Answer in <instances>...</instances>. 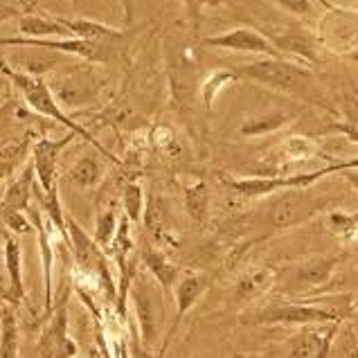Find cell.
Masks as SVG:
<instances>
[{"label": "cell", "instance_id": "6da1fadb", "mask_svg": "<svg viewBox=\"0 0 358 358\" xmlns=\"http://www.w3.org/2000/svg\"><path fill=\"white\" fill-rule=\"evenodd\" d=\"M356 309V300L350 295H336V298H311L300 302H273L262 309L243 315V322L264 324V327H304L345 320Z\"/></svg>", "mask_w": 358, "mask_h": 358}, {"label": "cell", "instance_id": "7a4b0ae2", "mask_svg": "<svg viewBox=\"0 0 358 358\" xmlns=\"http://www.w3.org/2000/svg\"><path fill=\"white\" fill-rule=\"evenodd\" d=\"M234 73L239 75V79L255 81V84L273 88L278 93L318 101V97H315L318 95V86H315L311 70L284 57H266L252 61V64L234 68Z\"/></svg>", "mask_w": 358, "mask_h": 358}, {"label": "cell", "instance_id": "3957f363", "mask_svg": "<svg viewBox=\"0 0 358 358\" xmlns=\"http://www.w3.org/2000/svg\"><path fill=\"white\" fill-rule=\"evenodd\" d=\"M5 75H7L9 81H12L14 88L20 93V97L25 99V104L32 108L34 113L52 120V122H57V124H64L68 131H75L81 140H86L88 145H93L101 153V156H106L110 162H117V158L113 156V153H110L104 145H99L97 138H93L84 127L77 124V122L70 115H66V108L59 104V99L55 97L52 88H50V84L43 77L27 75V73H23V70L12 68L7 64V59H5Z\"/></svg>", "mask_w": 358, "mask_h": 358}, {"label": "cell", "instance_id": "277c9868", "mask_svg": "<svg viewBox=\"0 0 358 358\" xmlns=\"http://www.w3.org/2000/svg\"><path fill=\"white\" fill-rule=\"evenodd\" d=\"M165 295L167 291L147 268L136 273L129 289V302L138 324L140 343L147 354H156V345L165 329Z\"/></svg>", "mask_w": 358, "mask_h": 358}, {"label": "cell", "instance_id": "5b68a950", "mask_svg": "<svg viewBox=\"0 0 358 358\" xmlns=\"http://www.w3.org/2000/svg\"><path fill=\"white\" fill-rule=\"evenodd\" d=\"M45 48L55 50L66 57H77L90 61V64H104L113 59L115 45L113 43H95V41L68 36V38H36V36H0V48Z\"/></svg>", "mask_w": 358, "mask_h": 358}, {"label": "cell", "instance_id": "8992f818", "mask_svg": "<svg viewBox=\"0 0 358 358\" xmlns=\"http://www.w3.org/2000/svg\"><path fill=\"white\" fill-rule=\"evenodd\" d=\"M309 187H289L282 189L280 196L271 206V223L275 228H293L313 219L324 208V201L306 194Z\"/></svg>", "mask_w": 358, "mask_h": 358}, {"label": "cell", "instance_id": "52a82bcc", "mask_svg": "<svg viewBox=\"0 0 358 358\" xmlns=\"http://www.w3.org/2000/svg\"><path fill=\"white\" fill-rule=\"evenodd\" d=\"M329 12L320 18L318 41L334 52H354L358 48V14L352 9L327 5Z\"/></svg>", "mask_w": 358, "mask_h": 358}, {"label": "cell", "instance_id": "ba28073f", "mask_svg": "<svg viewBox=\"0 0 358 358\" xmlns=\"http://www.w3.org/2000/svg\"><path fill=\"white\" fill-rule=\"evenodd\" d=\"M38 354L45 358H70L79 356L77 343L68 334V298L64 295L59 304H55L52 313L38 338Z\"/></svg>", "mask_w": 358, "mask_h": 358}, {"label": "cell", "instance_id": "9c48e42d", "mask_svg": "<svg viewBox=\"0 0 358 358\" xmlns=\"http://www.w3.org/2000/svg\"><path fill=\"white\" fill-rule=\"evenodd\" d=\"M29 219L34 223L36 230V241H38V252H41V266H43V286H45V315L52 313L55 309V241L52 232L57 230L52 226V221L45 217V212L41 210L38 203H32L27 208Z\"/></svg>", "mask_w": 358, "mask_h": 358}, {"label": "cell", "instance_id": "30bf717a", "mask_svg": "<svg viewBox=\"0 0 358 358\" xmlns=\"http://www.w3.org/2000/svg\"><path fill=\"white\" fill-rule=\"evenodd\" d=\"M203 45L217 48V50H230V52L284 57L268 36L257 32V29H252V27H234V29H230V32L208 36V38H203Z\"/></svg>", "mask_w": 358, "mask_h": 358}, {"label": "cell", "instance_id": "8fae6325", "mask_svg": "<svg viewBox=\"0 0 358 358\" xmlns=\"http://www.w3.org/2000/svg\"><path fill=\"white\" fill-rule=\"evenodd\" d=\"M50 88H52L55 97L59 99L61 106L75 108V106H84L88 101H93L97 95V84L93 75L88 70H61L52 77V81H48Z\"/></svg>", "mask_w": 358, "mask_h": 358}, {"label": "cell", "instance_id": "7c38bea8", "mask_svg": "<svg viewBox=\"0 0 358 358\" xmlns=\"http://www.w3.org/2000/svg\"><path fill=\"white\" fill-rule=\"evenodd\" d=\"M210 286V280L206 278L203 273H185L180 275L176 286H173V300H176V315H173V320L169 324V329L165 334V338H162V347L158 350V354H165L167 347L171 343V338L176 336L178 327L182 322V318L194 309V304L201 300V295L208 291Z\"/></svg>", "mask_w": 358, "mask_h": 358}, {"label": "cell", "instance_id": "4fadbf2b", "mask_svg": "<svg viewBox=\"0 0 358 358\" xmlns=\"http://www.w3.org/2000/svg\"><path fill=\"white\" fill-rule=\"evenodd\" d=\"M79 138L75 131H70L68 136L61 140H50V138H41L32 145V165L36 171V182L43 192H52L59 189L57 182V160L59 153L64 151L70 142Z\"/></svg>", "mask_w": 358, "mask_h": 358}, {"label": "cell", "instance_id": "5bb4252c", "mask_svg": "<svg viewBox=\"0 0 358 358\" xmlns=\"http://www.w3.org/2000/svg\"><path fill=\"white\" fill-rule=\"evenodd\" d=\"M341 320L320 322V324H304L298 336L289 341V356L295 358H327L331 356L334 336Z\"/></svg>", "mask_w": 358, "mask_h": 358}, {"label": "cell", "instance_id": "9a60e30c", "mask_svg": "<svg viewBox=\"0 0 358 358\" xmlns=\"http://www.w3.org/2000/svg\"><path fill=\"white\" fill-rule=\"evenodd\" d=\"M3 262H5V278H7V295L3 302H12L18 306L25 300V284H23V248L14 232H5L3 237Z\"/></svg>", "mask_w": 358, "mask_h": 358}, {"label": "cell", "instance_id": "2e32d148", "mask_svg": "<svg viewBox=\"0 0 358 358\" xmlns=\"http://www.w3.org/2000/svg\"><path fill=\"white\" fill-rule=\"evenodd\" d=\"M18 34L20 36H36V38H68L73 36L61 16L32 14L25 12L18 18Z\"/></svg>", "mask_w": 358, "mask_h": 358}, {"label": "cell", "instance_id": "e0dca14e", "mask_svg": "<svg viewBox=\"0 0 358 358\" xmlns=\"http://www.w3.org/2000/svg\"><path fill=\"white\" fill-rule=\"evenodd\" d=\"M34 185H36V171L32 162H29V165H25L23 171L3 189V203H0V206L27 212V208L32 206V199H34Z\"/></svg>", "mask_w": 358, "mask_h": 358}, {"label": "cell", "instance_id": "ac0fdd59", "mask_svg": "<svg viewBox=\"0 0 358 358\" xmlns=\"http://www.w3.org/2000/svg\"><path fill=\"white\" fill-rule=\"evenodd\" d=\"M140 262L142 266L160 282V286L165 289L167 293H171V289L176 286L178 278H180V268L176 264H171L167 259V255L165 252H160L156 250L153 245H142V250H140Z\"/></svg>", "mask_w": 358, "mask_h": 358}, {"label": "cell", "instance_id": "d6986e66", "mask_svg": "<svg viewBox=\"0 0 358 358\" xmlns=\"http://www.w3.org/2000/svg\"><path fill=\"white\" fill-rule=\"evenodd\" d=\"M275 158L280 160V165H298V162H309L313 158H324V160H331L327 158L324 153L320 151V147L315 145L311 138H304V136H291L286 138L284 142H280L278 151H275Z\"/></svg>", "mask_w": 358, "mask_h": 358}, {"label": "cell", "instance_id": "ffe728a7", "mask_svg": "<svg viewBox=\"0 0 358 358\" xmlns=\"http://www.w3.org/2000/svg\"><path fill=\"white\" fill-rule=\"evenodd\" d=\"M61 20L66 23L70 29V34L77 38H86V41H95V43H117L127 36V32L115 27H108L104 23H97V20H88V18H66L61 16Z\"/></svg>", "mask_w": 358, "mask_h": 358}, {"label": "cell", "instance_id": "44dd1931", "mask_svg": "<svg viewBox=\"0 0 358 358\" xmlns=\"http://www.w3.org/2000/svg\"><path fill=\"white\" fill-rule=\"evenodd\" d=\"M271 41L275 43V48L280 50L282 55H291V57H300V59H306V61H318L315 57V41L318 36L311 38V34L302 32V29H286V32H280L271 36Z\"/></svg>", "mask_w": 358, "mask_h": 358}, {"label": "cell", "instance_id": "7402d4cb", "mask_svg": "<svg viewBox=\"0 0 358 358\" xmlns=\"http://www.w3.org/2000/svg\"><path fill=\"white\" fill-rule=\"evenodd\" d=\"M27 48H34V45H27ZM36 52L34 55H20V57H7V64L16 68V70H23L27 75H36V77H43L48 73H52V70L59 66L61 52H55V50H45V48H34Z\"/></svg>", "mask_w": 358, "mask_h": 358}, {"label": "cell", "instance_id": "603a6c76", "mask_svg": "<svg viewBox=\"0 0 358 358\" xmlns=\"http://www.w3.org/2000/svg\"><path fill=\"white\" fill-rule=\"evenodd\" d=\"M275 284V271L271 268H250L241 275V280L234 289L239 302H252L262 298V295Z\"/></svg>", "mask_w": 358, "mask_h": 358}, {"label": "cell", "instance_id": "cb8c5ba5", "mask_svg": "<svg viewBox=\"0 0 358 358\" xmlns=\"http://www.w3.org/2000/svg\"><path fill=\"white\" fill-rule=\"evenodd\" d=\"M20 336H18V320L12 302L0 304V358H16Z\"/></svg>", "mask_w": 358, "mask_h": 358}, {"label": "cell", "instance_id": "d4e9b609", "mask_svg": "<svg viewBox=\"0 0 358 358\" xmlns=\"http://www.w3.org/2000/svg\"><path fill=\"white\" fill-rule=\"evenodd\" d=\"M341 257H313L304 262L298 268V282L302 286H324L334 278L336 268H338Z\"/></svg>", "mask_w": 358, "mask_h": 358}, {"label": "cell", "instance_id": "484cf974", "mask_svg": "<svg viewBox=\"0 0 358 358\" xmlns=\"http://www.w3.org/2000/svg\"><path fill=\"white\" fill-rule=\"evenodd\" d=\"M142 221H145V230L151 234L156 241H162L169 228V208L167 201L162 196H151L145 206V214H142Z\"/></svg>", "mask_w": 358, "mask_h": 358}, {"label": "cell", "instance_id": "4316f807", "mask_svg": "<svg viewBox=\"0 0 358 358\" xmlns=\"http://www.w3.org/2000/svg\"><path fill=\"white\" fill-rule=\"evenodd\" d=\"M29 138H14L0 145V180L9 178L12 173L23 165L29 153Z\"/></svg>", "mask_w": 358, "mask_h": 358}, {"label": "cell", "instance_id": "83f0119b", "mask_svg": "<svg viewBox=\"0 0 358 358\" xmlns=\"http://www.w3.org/2000/svg\"><path fill=\"white\" fill-rule=\"evenodd\" d=\"M101 173H104V169H101V162L95 156H81L75 165L70 167L68 180L79 189H90L99 185Z\"/></svg>", "mask_w": 358, "mask_h": 358}, {"label": "cell", "instance_id": "f1b7e54d", "mask_svg": "<svg viewBox=\"0 0 358 358\" xmlns=\"http://www.w3.org/2000/svg\"><path fill=\"white\" fill-rule=\"evenodd\" d=\"M289 122H293V115L289 113H266L262 117H255V120H248V122H243L239 133L245 138H257V136H268V133L273 131H280L284 129Z\"/></svg>", "mask_w": 358, "mask_h": 358}, {"label": "cell", "instance_id": "f546056e", "mask_svg": "<svg viewBox=\"0 0 358 358\" xmlns=\"http://www.w3.org/2000/svg\"><path fill=\"white\" fill-rule=\"evenodd\" d=\"M237 81H241V79L234 70H212V73L206 77V81L201 84V97L206 101V106L212 108L214 101H217V97L223 93V90L232 84H237Z\"/></svg>", "mask_w": 358, "mask_h": 358}, {"label": "cell", "instance_id": "4dcf8cb0", "mask_svg": "<svg viewBox=\"0 0 358 358\" xmlns=\"http://www.w3.org/2000/svg\"><path fill=\"white\" fill-rule=\"evenodd\" d=\"M185 208L189 212V217L203 223L208 219V210H210V189L203 180L192 182V185L185 187Z\"/></svg>", "mask_w": 358, "mask_h": 358}, {"label": "cell", "instance_id": "1f68e13d", "mask_svg": "<svg viewBox=\"0 0 358 358\" xmlns=\"http://www.w3.org/2000/svg\"><path fill=\"white\" fill-rule=\"evenodd\" d=\"M331 356H358V329L354 324L341 320L334 336Z\"/></svg>", "mask_w": 358, "mask_h": 358}, {"label": "cell", "instance_id": "d6a6232c", "mask_svg": "<svg viewBox=\"0 0 358 358\" xmlns=\"http://www.w3.org/2000/svg\"><path fill=\"white\" fill-rule=\"evenodd\" d=\"M145 192L138 185V182H129L122 192V208H124V214L129 217L131 223H140L142 214H145Z\"/></svg>", "mask_w": 358, "mask_h": 358}, {"label": "cell", "instance_id": "836d02e7", "mask_svg": "<svg viewBox=\"0 0 358 358\" xmlns=\"http://www.w3.org/2000/svg\"><path fill=\"white\" fill-rule=\"evenodd\" d=\"M117 226H120V219H117L115 208H108V210H104V212H99V214H97L93 237H95V241H97L104 250H108V245H110V241H113L115 232H117Z\"/></svg>", "mask_w": 358, "mask_h": 358}, {"label": "cell", "instance_id": "e575fe53", "mask_svg": "<svg viewBox=\"0 0 358 358\" xmlns=\"http://www.w3.org/2000/svg\"><path fill=\"white\" fill-rule=\"evenodd\" d=\"M0 221H3L5 230L14 232V234H27L34 232V223L29 219L27 212L12 210V208H3L0 206Z\"/></svg>", "mask_w": 358, "mask_h": 358}, {"label": "cell", "instance_id": "d590c367", "mask_svg": "<svg viewBox=\"0 0 358 358\" xmlns=\"http://www.w3.org/2000/svg\"><path fill=\"white\" fill-rule=\"evenodd\" d=\"M151 142L153 147L165 151L167 156L169 153H176L178 151V142H176V136H173V131L169 127H156L151 131Z\"/></svg>", "mask_w": 358, "mask_h": 358}, {"label": "cell", "instance_id": "8d00e7d4", "mask_svg": "<svg viewBox=\"0 0 358 358\" xmlns=\"http://www.w3.org/2000/svg\"><path fill=\"white\" fill-rule=\"evenodd\" d=\"M322 133H338V136H345L350 142H356L358 145V117H347L343 122H329Z\"/></svg>", "mask_w": 358, "mask_h": 358}, {"label": "cell", "instance_id": "74e56055", "mask_svg": "<svg viewBox=\"0 0 358 358\" xmlns=\"http://www.w3.org/2000/svg\"><path fill=\"white\" fill-rule=\"evenodd\" d=\"M284 12L293 16H311L313 14V0H275Z\"/></svg>", "mask_w": 358, "mask_h": 358}, {"label": "cell", "instance_id": "f35d334b", "mask_svg": "<svg viewBox=\"0 0 358 358\" xmlns=\"http://www.w3.org/2000/svg\"><path fill=\"white\" fill-rule=\"evenodd\" d=\"M23 14H25V5L20 0H0V23L20 18Z\"/></svg>", "mask_w": 358, "mask_h": 358}, {"label": "cell", "instance_id": "ab89813d", "mask_svg": "<svg viewBox=\"0 0 358 358\" xmlns=\"http://www.w3.org/2000/svg\"><path fill=\"white\" fill-rule=\"evenodd\" d=\"M185 3V9H187V14H189V18L196 23V20L201 18V12L206 7H214V5H219V3H223V0H182Z\"/></svg>", "mask_w": 358, "mask_h": 358}, {"label": "cell", "instance_id": "60d3db41", "mask_svg": "<svg viewBox=\"0 0 358 358\" xmlns=\"http://www.w3.org/2000/svg\"><path fill=\"white\" fill-rule=\"evenodd\" d=\"M122 7V18H124V25H131L133 18H136V0H117Z\"/></svg>", "mask_w": 358, "mask_h": 358}, {"label": "cell", "instance_id": "b9f144b4", "mask_svg": "<svg viewBox=\"0 0 358 358\" xmlns=\"http://www.w3.org/2000/svg\"><path fill=\"white\" fill-rule=\"evenodd\" d=\"M341 173H343V178L358 192V167H354V169H345V171H341Z\"/></svg>", "mask_w": 358, "mask_h": 358}, {"label": "cell", "instance_id": "7bdbcfd3", "mask_svg": "<svg viewBox=\"0 0 358 358\" xmlns=\"http://www.w3.org/2000/svg\"><path fill=\"white\" fill-rule=\"evenodd\" d=\"M347 239H358V210L350 214V237Z\"/></svg>", "mask_w": 358, "mask_h": 358}, {"label": "cell", "instance_id": "ee69618b", "mask_svg": "<svg viewBox=\"0 0 358 358\" xmlns=\"http://www.w3.org/2000/svg\"><path fill=\"white\" fill-rule=\"evenodd\" d=\"M3 77H7L5 75V57H0V79H3Z\"/></svg>", "mask_w": 358, "mask_h": 358}, {"label": "cell", "instance_id": "f6af8a7d", "mask_svg": "<svg viewBox=\"0 0 358 358\" xmlns=\"http://www.w3.org/2000/svg\"><path fill=\"white\" fill-rule=\"evenodd\" d=\"M0 203H3V189H0Z\"/></svg>", "mask_w": 358, "mask_h": 358}]
</instances>
